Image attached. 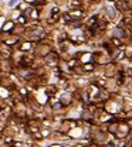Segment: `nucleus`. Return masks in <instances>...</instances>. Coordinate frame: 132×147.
I'll return each mask as SVG.
<instances>
[{"label": "nucleus", "instance_id": "obj_1", "mask_svg": "<svg viewBox=\"0 0 132 147\" xmlns=\"http://www.w3.org/2000/svg\"><path fill=\"white\" fill-rule=\"evenodd\" d=\"M105 10L108 11V16L111 18H115V9H112L111 6H105Z\"/></svg>", "mask_w": 132, "mask_h": 147}, {"label": "nucleus", "instance_id": "obj_2", "mask_svg": "<svg viewBox=\"0 0 132 147\" xmlns=\"http://www.w3.org/2000/svg\"><path fill=\"white\" fill-rule=\"evenodd\" d=\"M31 75H33V71H31V69H26V71H23V72H21V76H23V78H26V79H29Z\"/></svg>", "mask_w": 132, "mask_h": 147}, {"label": "nucleus", "instance_id": "obj_3", "mask_svg": "<svg viewBox=\"0 0 132 147\" xmlns=\"http://www.w3.org/2000/svg\"><path fill=\"white\" fill-rule=\"evenodd\" d=\"M115 34H116V35H119V37H122V35H124V31H122L121 28H116V30H115Z\"/></svg>", "mask_w": 132, "mask_h": 147}, {"label": "nucleus", "instance_id": "obj_4", "mask_svg": "<svg viewBox=\"0 0 132 147\" xmlns=\"http://www.w3.org/2000/svg\"><path fill=\"white\" fill-rule=\"evenodd\" d=\"M16 3H17V0H10V1H9V6L12 7V6H13V4H16Z\"/></svg>", "mask_w": 132, "mask_h": 147}]
</instances>
